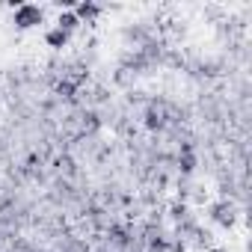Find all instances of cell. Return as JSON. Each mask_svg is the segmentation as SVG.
<instances>
[{
	"mask_svg": "<svg viewBox=\"0 0 252 252\" xmlns=\"http://www.w3.org/2000/svg\"><path fill=\"white\" fill-rule=\"evenodd\" d=\"M12 21H15L18 30H30V27H39V24L45 21V12H42V6H36V3H21V6L15 9V15H12Z\"/></svg>",
	"mask_w": 252,
	"mask_h": 252,
	"instance_id": "obj_1",
	"label": "cell"
},
{
	"mask_svg": "<svg viewBox=\"0 0 252 252\" xmlns=\"http://www.w3.org/2000/svg\"><path fill=\"white\" fill-rule=\"evenodd\" d=\"M166 110H169V104H163V101H155V104H149V110H146V128H149L152 134H160V131H166V125H169V119H166Z\"/></svg>",
	"mask_w": 252,
	"mask_h": 252,
	"instance_id": "obj_2",
	"label": "cell"
},
{
	"mask_svg": "<svg viewBox=\"0 0 252 252\" xmlns=\"http://www.w3.org/2000/svg\"><path fill=\"white\" fill-rule=\"evenodd\" d=\"M211 220H214V222H220V225H225V228H228V225H234V220H237V217H234V205H231L228 199L214 202V205H211Z\"/></svg>",
	"mask_w": 252,
	"mask_h": 252,
	"instance_id": "obj_3",
	"label": "cell"
},
{
	"mask_svg": "<svg viewBox=\"0 0 252 252\" xmlns=\"http://www.w3.org/2000/svg\"><path fill=\"white\" fill-rule=\"evenodd\" d=\"M178 169H181V175H190V172L196 169V152H193V143H184V146H181Z\"/></svg>",
	"mask_w": 252,
	"mask_h": 252,
	"instance_id": "obj_4",
	"label": "cell"
},
{
	"mask_svg": "<svg viewBox=\"0 0 252 252\" xmlns=\"http://www.w3.org/2000/svg\"><path fill=\"white\" fill-rule=\"evenodd\" d=\"M74 15H77V21L83 24H92V21H98V15H101V6H95V3H77L74 9H71Z\"/></svg>",
	"mask_w": 252,
	"mask_h": 252,
	"instance_id": "obj_5",
	"label": "cell"
},
{
	"mask_svg": "<svg viewBox=\"0 0 252 252\" xmlns=\"http://www.w3.org/2000/svg\"><path fill=\"white\" fill-rule=\"evenodd\" d=\"M107 234H110V243H113V246H119V249L131 246V231L125 228V225H110V228H107Z\"/></svg>",
	"mask_w": 252,
	"mask_h": 252,
	"instance_id": "obj_6",
	"label": "cell"
},
{
	"mask_svg": "<svg viewBox=\"0 0 252 252\" xmlns=\"http://www.w3.org/2000/svg\"><path fill=\"white\" fill-rule=\"evenodd\" d=\"M68 39H71V36H68V33H63L60 27H54V30H48V33H45V42H48V48H54V51H63V48L68 45Z\"/></svg>",
	"mask_w": 252,
	"mask_h": 252,
	"instance_id": "obj_7",
	"label": "cell"
},
{
	"mask_svg": "<svg viewBox=\"0 0 252 252\" xmlns=\"http://www.w3.org/2000/svg\"><path fill=\"white\" fill-rule=\"evenodd\" d=\"M57 27H60L63 33H68V36H71V33L80 27V21H77V15H74L71 9H65V12H60V18H57Z\"/></svg>",
	"mask_w": 252,
	"mask_h": 252,
	"instance_id": "obj_8",
	"label": "cell"
},
{
	"mask_svg": "<svg viewBox=\"0 0 252 252\" xmlns=\"http://www.w3.org/2000/svg\"><path fill=\"white\" fill-rule=\"evenodd\" d=\"M57 95H60V98H68V101H71V98L77 95V86H74V83H71L68 77H63V80L57 83Z\"/></svg>",
	"mask_w": 252,
	"mask_h": 252,
	"instance_id": "obj_9",
	"label": "cell"
},
{
	"mask_svg": "<svg viewBox=\"0 0 252 252\" xmlns=\"http://www.w3.org/2000/svg\"><path fill=\"white\" fill-rule=\"evenodd\" d=\"M169 217H172V220H178V222H181V220H187V205H184V202L172 205V208H169Z\"/></svg>",
	"mask_w": 252,
	"mask_h": 252,
	"instance_id": "obj_10",
	"label": "cell"
},
{
	"mask_svg": "<svg viewBox=\"0 0 252 252\" xmlns=\"http://www.w3.org/2000/svg\"><path fill=\"white\" fill-rule=\"evenodd\" d=\"M30 252H48V249H30Z\"/></svg>",
	"mask_w": 252,
	"mask_h": 252,
	"instance_id": "obj_11",
	"label": "cell"
},
{
	"mask_svg": "<svg viewBox=\"0 0 252 252\" xmlns=\"http://www.w3.org/2000/svg\"><path fill=\"white\" fill-rule=\"evenodd\" d=\"M101 252H113V249H101Z\"/></svg>",
	"mask_w": 252,
	"mask_h": 252,
	"instance_id": "obj_12",
	"label": "cell"
}]
</instances>
